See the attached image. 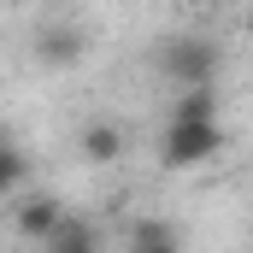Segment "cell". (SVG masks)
<instances>
[{
  "mask_svg": "<svg viewBox=\"0 0 253 253\" xmlns=\"http://www.w3.org/2000/svg\"><path fill=\"white\" fill-rule=\"evenodd\" d=\"M224 147H230V135H224L218 118H171L165 135H159V165L165 171H200Z\"/></svg>",
  "mask_w": 253,
  "mask_h": 253,
  "instance_id": "6da1fadb",
  "label": "cell"
},
{
  "mask_svg": "<svg viewBox=\"0 0 253 253\" xmlns=\"http://www.w3.org/2000/svg\"><path fill=\"white\" fill-rule=\"evenodd\" d=\"M159 71H165L177 88L212 83V77H218V42H206V36H177V42L159 47Z\"/></svg>",
  "mask_w": 253,
  "mask_h": 253,
  "instance_id": "7a4b0ae2",
  "label": "cell"
},
{
  "mask_svg": "<svg viewBox=\"0 0 253 253\" xmlns=\"http://www.w3.org/2000/svg\"><path fill=\"white\" fill-rule=\"evenodd\" d=\"M30 47H36V65L42 71H71V65H83V53H88V30L83 24H65V18H47Z\"/></svg>",
  "mask_w": 253,
  "mask_h": 253,
  "instance_id": "3957f363",
  "label": "cell"
},
{
  "mask_svg": "<svg viewBox=\"0 0 253 253\" xmlns=\"http://www.w3.org/2000/svg\"><path fill=\"white\" fill-rule=\"evenodd\" d=\"M65 224V206L53 194H18V206H12V230H18V242H30V248H47V236Z\"/></svg>",
  "mask_w": 253,
  "mask_h": 253,
  "instance_id": "277c9868",
  "label": "cell"
},
{
  "mask_svg": "<svg viewBox=\"0 0 253 253\" xmlns=\"http://www.w3.org/2000/svg\"><path fill=\"white\" fill-rule=\"evenodd\" d=\"M77 153L88 165H118L124 159V129L112 124V118H94V124H83V135H77Z\"/></svg>",
  "mask_w": 253,
  "mask_h": 253,
  "instance_id": "5b68a950",
  "label": "cell"
},
{
  "mask_svg": "<svg viewBox=\"0 0 253 253\" xmlns=\"http://www.w3.org/2000/svg\"><path fill=\"white\" fill-rule=\"evenodd\" d=\"M94 248H100V230H94V224H77V218H65L59 230L47 236V248H42V253H94Z\"/></svg>",
  "mask_w": 253,
  "mask_h": 253,
  "instance_id": "8992f818",
  "label": "cell"
},
{
  "mask_svg": "<svg viewBox=\"0 0 253 253\" xmlns=\"http://www.w3.org/2000/svg\"><path fill=\"white\" fill-rule=\"evenodd\" d=\"M24 177H30V153L18 141H0V200H18Z\"/></svg>",
  "mask_w": 253,
  "mask_h": 253,
  "instance_id": "52a82bcc",
  "label": "cell"
},
{
  "mask_svg": "<svg viewBox=\"0 0 253 253\" xmlns=\"http://www.w3.org/2000/svg\"><path fill=\"white\" fill-rule=\"evenodd\" d=\"M171 118H218V94H212V83H189V88H177Z\"/></svg>",
  "mask_w": 253,
  "mask_h": 253,
  "instance_id": "ba28073f",
  "label": "cell"
},
{
  "mask_svg": "<svg viewBox=\"0 0 253 253\" xmlns=\"http://www.w3.org/2000/svg\"><path fill=\"white\" fill-rule=\"evenodd\" d=\"M129 248H141V253H171V248H177V230L159 224V218H141V224L129 230Z\"/></svg>",
  "mask_w": 253,
  "mask_h": 253,
  "instance_id": "9c48e42d",
  "label": "cell"
},
{
  "mask_svg": "<svg viewBox=\"0 0 253 253\" xmlns=\"http://www.w3.org/2000/svg\"><path fill=\"white\" fill-rule=\"evenodd\" d=\"M177 6H189V12H206V6H212V0H177Z\"/></svg>",
  "mask_w": 253,
  "mask_h": 253,
  "instance_id": "30bf717a",
  "label": "cell"
},
{
  "mask_svg": "<svg viewBox=\"0 0 253 253\" xmlns=\"http://www.w3.org/2000/svg\"><path fill=\"white\" fill-rule=\"evenodd\" d=\"M248 42H253V6H248Z\"/></svg>",
  "mask_w": 253,
  "mask_h": 253,
  "instance_id": "8fae6325",
  "label": "cell"
}]
</instances>
